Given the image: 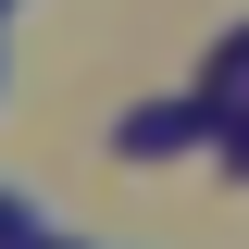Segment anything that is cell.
Returning <instances> with one entry per match:
<instances>
[{
	"label": "cell",
	"instance_id": "cell-3",
	"mask_svg": "<svg viewBox=\"0 0 249 249\" xmlns=\"http://www.w3.org/2000/svg\"><path fill=\"white\" fill-rule=\"evenodd\" d=\"M25 249H75V237H25Z\"/></svg>",
	"mask_w": 249,
	"mask_h": 249
},
{
	"label": "cell",
	"instance_id": "cell-2",
	"mask_svg": "<svg viewBox=\"0 0 249 249\" xmlns=\"http://www.w3.org/2000/svg\"><path fill=\"white\" fill-rule=\"evenodd\" d=\"M37 237V212H25V199H0V249H25Z\"/></svg>",
	"mask_w": 249,
	"mask_h": 249
},
{
	"label": "cell",
	"instance_id": "cell-1",
	"mask_svg": "<svg viewBox=\"0 0 249 249\" xmlns=\"http://www.w3.org/2000/svg\"><path fill=\"white\" fill-rule=\"evenodd\" d=\"M212 124H224L212 88H199V100H150V112H124V124H112V150H124V162H162V150H187V137H212Z\"/></svg>",
	"mask_w": 249,
	"mask_h": 249
},
{
	"label": "cell",
	"instance_id": "cell-4",
	"mask_svg": "<svg viewBox=\"0 0 249 249\" xmlns=\"http://www.w3.org/2000/svg\"><path fill=\"white\" fill-rule=\"evenodd\" d=\"M0 13H13V0H0Z\"/></svg>",
	"mask_w": 249,
	"mask_h": 249
}]
</instances>
